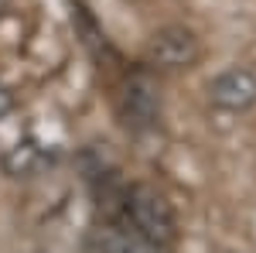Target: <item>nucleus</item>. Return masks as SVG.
<instances>
[{"label":"nucleus","instance_id":"nucleus-1","mask_svg":"<svg viewBox=\"0 0 256 253\" xmlns=\"http://www.w3.org/2000/svg\"><path fill=\"white\" fill-rule=\"evenodd\" d=\"M113 226L134 229L137 236L154 239L160 246H174L178 243L174 209L150 185H126V192H123V212H120V222H113Z\"/></svg>","mask_w":256,"mask_h":253},{"label":"nucleus","instance_id":"nucleus-2","mask_svg":"<svg viewBox=\"0 0 256 253\" xmlns=\"http://www.w3.org/2000/svg\"><path fill=\"white\" fill-rule=\"evenodd\" d=\"M120 117L130 130H150L160 117V96L158 86L147 72H137L123 82L120 89Z\"/></svg>","mask_w":256,"mask_h":253},{"label":"nucleus","instance_id":"nucleus-3","mask_svg":"<svg viewBox=\"0 0 256 253\" xmlns=\"http://www.w3.org/2000/svg\"><path fill=\"white\" fill-rule=\"evenodd\" d=\"M198 55H202V45H198L195 31L184 24L160 28L147 45V62L158 69H188L198 62Z\"/></svg>","mask_w":256,"mask_h":253},{"label":"nucleus","instance_id":"nucleus-4","mask_svg":"<svg viewBox=\"0 0 256 253\" xmlns=\"http://www.w3.org/2000/svg\"><path fill=\"white\" fill-rule=\"evenodd\" d=\"M208 99L218 110L242 113V110L256 106V76L250 69H226L208 82Z\"/></svg>","mask_w":256,"mask_h":253},{"label":"nucleus","instance_id":"nucleus-5","mask_svg":"<svg viewBox=\"0 0 256 253\" xmlns=\"http://www.w3.org/2000/svg\"><path fill=\"white\" fill-rule=\"evenodd\" d=\"M110 246L116 253H171V246H160V243H154V239H144V236H137L134 229H123V226H102V229H96Z\"/></svg>","mask_w":256,"mask_h":253},{"label":"nucleus","instance_id":"nucleus-6","mask_svg":"<svg viewBox=\"0 0 256 253\" xmlns=\"http://www.w3.org/2000/svg\"><path fill=\"white\" fill-rule=\"evenodd\" d=\"M44 161H48V157H44V151H41V144L24 140V144H14V147L4 154V171L14 175V178H24V175H34Z\"/></svg>","mask_w":256,"mask_h":253},{"label":"nucleus","instance_id":"nucleus-7","mask_svg":"<svg viewBox=\"0 0 256 253\" xmlns=\"http://www.w3.org/2000/svg\"><path fill=\"white\" fill-rule=\"evenodd\" d=\"M10 110H14V93H10V89L0 82V117H7Z\"/></svg>","mask_w":256,"mask_h":253},{"label":"nucleus","instance_id":"nucleus-8","mask_svg":"<svg viewBox=\"0 0 256 253\" xmlns=\"http://www.w3.org/2000/svg\"><path fill=\"white\" fill-rule=\"evenodd\" d=\"M89 253H116V250H113L99 233H92V236H89Z\"/></svg>","mask_w":256,"mask_h":253},{"label":"nucleus","instance_id":"nucleus-9","mask_svg":"<svg viewBox=\"0 0 256 253\" xmlns=\"http://www.w3.org/2000/svg\"><path fill=\"white\" fill-rule=\"evenodd\" d=\"M4 7H7V0H0V11H4Z\"/></svg>","mask_w":256,"mask_h":253}]
</instances>
